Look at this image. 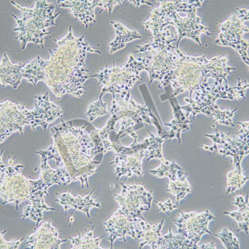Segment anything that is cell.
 Returning <instances> with one entry per match:
<instances>
[{
	"mask_svg": "<svg viewBox=\"0 0 249 249\" xmlns=\"http://www.w3.org/2000/svg\"><path fill=\"white\" fill-rule=\"evenodd\" d=\"M53 144L36 153L57 165L61 184L80 181L82 189L88 178L97 172L100 161L94 160L99 154V136L97 128L85 120L62 121L51 128Z\"/></svg>",
	"mask_w": 249,
	"mask_h": 249,
	"instance_id": "cell-1",
	"label": "cell"
},
{
	"mask_svg": "<svg viewBox=\"0 0 249 249\" xmlns=\"http://www.w3.org/2000/svg\"><path fill=\"white\" fill-rule=\"evenodd\" d=\"M157 7L151 11V15L143 23L146 31L153 36L162 32L169 25L173 26L178 35L177 47L180 40L189 37L201 46L200 35L212 36L211 29L201 24V18L197 16L196 9L201 7L204 1H159Z\"/></svg>",
	"mask_w": 249,
	"mask_h": 249,
	"instance_id": "cell-2",
	"label": "cell"
},
{
	"mask_svg": "<svg viewBox=\"0 0 249 249\" xmlns=\"http://www.w3.org/2000/svg\"><path fill=\"white\" fill-rule=\"evenodd\" d=\"M35 98L37 102L32 110L26 109L24 105L9 101L1 103V143L17 131L23 135L27 126H30L33 131L41 126L46 131L49 124L63 116L64 112L50 101L48 92Z\"/></svg>",
	"mask_w": 249,
	"mask_h": 249,
	"instance_id": "cell-3",
	"label": "cell"
},
{
	"mask_svg": "<svg viewBox=\"0 0 249 249\" xmlns=\"http://www.w3.org/2000/svg\"><path fill=\"white\" fill-rule=\"evenodd\" d=\"M111 114V118L106 125L101 129V132L107 135L114 130L116 122H119L120 129L118 132V138L124 131L129 134L134 138V143L131 146H134L138 136L132 127L136 124H141L142 121L152 124H154L158 129L161 128L158 121L147 105H141L134 100L130 95V91L121 94V97L118 101L112 100V106L109 108Z\"/></svg>",
	"mask_w": 249,
	"mask_h": 249,
	"instance_id": "cell-4",
	"label": "cell"
},
{
	"mask_svg": "<svg viewBox=\"0 0 249 249\" xmlns=\"http://www.w3.org/2000/svg\"><path fill=\"white\" fill-rule=\"evenodd\" d=\"M3 151L1 155V174L4 176L1 181V196L4 201L3 204L14 203L16 205V211H18L19 204L29 199L31 196V179L22 175V164H13L16 157H9L8 161L4 162Z\"/></svg>",
	"mask_w": 249,
	"mask_h": 249,
	"instance_id": "cell-5",
	"label": "cell"
},
{
	"mask_svg": "<svg viewBox=\"0 0 249 249\" xmlns=\"http://www.w3.org/2000/svg\"><path fill=\"white\" fill-rule=\"evenodd\" d=\"M237 10L238 15L233 14L220 25V32L214 40V43L233 48L249 67L247 52L249 41L243 37L245 33H249L248 28L244 25L245 22L249 20V9L237 8Z\"/></svg>",
	"mask_w": 249,
	"mask_h": 249,
	"instance_id": "cell-6",
	"label": "cell"
},
{
	"mask_svg": "<svg viewBox=\"0 0 249 249\" xmlns=\"http://www.w3.org/2000/svg\"><path fill=\"white\" fill-rule=\"evenodd\" d=\"M144 183L139 185L134 183L132 185L121 183L123 187L121 195L115 196L120 206L116 213L125 215L135 222L145 220L141 213L143 211L150 210L145 208L144 205H148L151 208L153 197L152 191L149 193L145 191L143 187Z\"/></svg>",
	"mask_w": 249,
	"mask_h": 249,
	"instance_id": "cell-7",
	"label": "cell"
},
{
	"mask_svg": "<svg viewBox=\"0 0 249 249\" xmlns=\"http://www.w3.org/2000/svg\"><path fill=\"white\" fill-rule=\"evenodd\" d=\"M98 79V86H103L100 96H102L110 92L113 95V99H115L116 94H121L130 91L134 88L135 83L142 79L139 75L134 73L123 67H117L114 64L111 68L105 69L93 75L90 76Z\"/></svg>",
	"mask_w": 249,
	"mask_h": 249,
	"instance_id": "cell-8",
	"label": "cell"
},
{
	"mask_svg": "<svg viewBox=\"0 0 249 249\" xmlns=\"http://www.w3.org/2000/svg\"><path fill=\"white\" fill-rule=\"evenodd\" d=\"M51 221L45 222L37 231L26 238L31 249H60V245L67 240L58 238V231L53 227Z\"/></svg>",
	"mask_w": 249,
	"mask_h": 249,
	"instance_id": "cell-9",
	"label": "cell"
},
{
	"mask_svg": "<svg viewBox=\"0 0 249 249\" xmlns=\"http://www.w3.org/2000/svg\"><path fill=\"white\" fill-rule=\"evenodd\" d=\"M95 189L91 193L85 197L81 196L74 197L71 193V191L67 193L58 194L57 195V199L56 201L59 203L60 205L64 206L65 211V216L67 215V212L69 209L73 207L74 210L72 211L71 216L75 210L80 211L83 213H86L89 218H90L89 211L93 207H96L100 208L101 205L99 202H95V199L97 198L95 196L92 197V195Z\"/></svg>",
	"mask_w": 249,
	"mask_h": 249,
	"instance_id": "cell-10",
	"label": "cell"
},
{
	"mask_svg": "<svg viewBox=\"0 0 249 249\" xmlns=\"http://www.w3.org/2000/svg\"><path fill=\"white\" fill-rule=\"evenodd\" d=\"M116 31V37L108 45L110 46V53L112 54L124 47L127 43L142 38L136 30H130L121 23L111 21Z\"/></svg>",
	"mask_w": 249,
	"mask_h": 249,
	"instance_id": "cell-11",
	"label": "cell"
},
{
	"mask_svg": "<svg viewBox=\"0 0 249 249\" xmlns=\"http://www.w3.org/2000/svg\"><path fill=\"white\" fill-rule=\"evenodd\" d=\"M29 200L32 201V205L25 207L23 215L20 216L23 217V221L25 218L29 217L35 221L36 225L38 226L39 223L43 219V211H56L53 208H51L45 203L44 195L32 196Z\"/></svg>",
	"mask_w": 249,
	"mask_h": 249,
	"instance_id": "cell-12",
	"label": "cell"
},
{
	"mask_svg": "<svg viewBox=\"0 0 249 249\" xmlns=\"http://www.w3.org/2000/svg\"><path fill=\"white\" fill-rule=\"evenodd\" d=\"M94 227L93 226L92 230L89 232H86L84 236H80L78 232V237H69L73 246V249H102L99 247V244L104 236L94 238L93 235Z\"/></svg>",
	"mask_w": 249,
	"mask_h": 249,
	"instance_id": "cell-13",
	"label": "cell"
},
{
	"mask_svg": "<svg viewBox=\"0 0 249 249\" xmlns=\"http://www.w3.org/2000/svg\"><path fill=\"white\" fill-rule=\"evenodd\" d=\"M102 97L100 96L98 100L92 103L89 107L86 116L90 122L93 121L100 116L107 114V104L102 101Z\"/></svg>",
	"mask_w": 249,
	"mask_h": 249,
	"instance_id": "cell-14",
	"label": "cell"
},
{
	"mask_svg": "<svg viewBox=\"0 0 249 249\" xmlns=\"http://www.w3.org/2000/svg\"><path fill=\"white\" fill-rule=\"evenodd\" d=\"M7 230L3 233H1V249H18L20 244L23 241L25 237L16 242H7L4 240L3 234L6 233Z\"/></svg>",
	"mask_w": 249,
	"mask_h": 249,
	"instance_id": "cell-15",
	"label": "cell"
},
{
	"mask_svg": "<svg viewBox=\"0 0 249 249\" xmlns=\"http://www.w3.org/2000/svg\"><path fill=\"white\" fill-rule=\"evenodd\" d=\"M130 3L134 4L137 7V8H138L139 6H140L142 4H147L148 5L153 7V5L147 1H129L128 4ZM128 4H127V5H128Z\"/></svg>",
	"mask_w": 249,
	"mask_h": 249,
	"instance_id": "cell-16",
	"label": "cell"
}]
</instances>
